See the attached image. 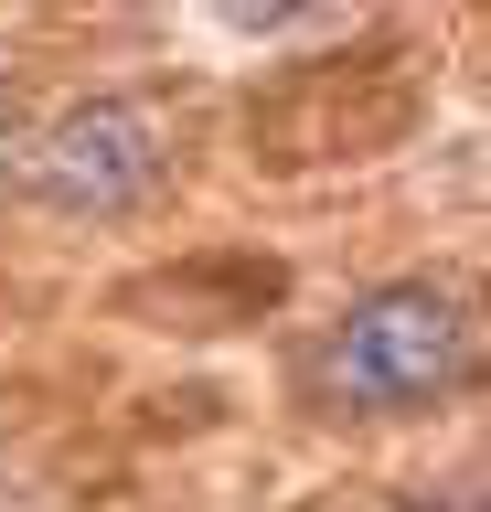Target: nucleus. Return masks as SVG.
<instances>
[{
  "label": "nucleus",
  "mask_w": 491,
  "mask_h": 512,
  "mask_svg": "<svg viewBox=\"0 0 491 512\" xmlns=\"http://www.w3.org/2000/svg\"><path fill=\"white\" fill-rule=\"evenodd\" d=\"M438 512H459V502H438Z\"/></svg>",
  "instance_id": "nucleus-3"
},
{
  "label": "nucleus",
  "mask_w": 491,
  "mask_h": 512,
  "mask_svg": "<svg viewBox=\"0 0 491 512\" xmlns=\"http://www.w3.org/2000/svg\"><path fill=\"white\" fill-rule=\"evenodd\" d=\"M33 182L43 203H65V214H129L139 192L161 182V128L139 118V107H75L54 139L33 150Z\"/></svg>",
  "instance_id": "nucleus-2"
},
{
  "label": "nucleus",
  "mask_w": 491,
  "mask_h": 512,
  "mask_svg": "<svg viewBox=\"0 0 491 512\" xmlns=\"http://www.w3.org/2000/svg\"><path fill=\"white\" fill-rule=\"evenodd\" d=\"M470 363V320L459 299L438 288H374L353 320H342V395L374 416H406V406H438Z\"/></svg>",
  "instance_id": "nucleus-1"
}]
</instances>
